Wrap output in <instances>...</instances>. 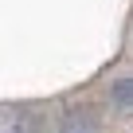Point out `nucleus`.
Instances as JSON below:
<instances>
[{
	"label": "nucleus",
	"instance_id": "obj_1",
	"mask_svg": "<svg viewBox=\"0 0 133 133\" xmlns=\"http://www.w3.org/2000/svg\"><path fill=\"white\" fill-rule=\"evenodd\" d=\"M59 133H98V117L86 106H66L59 117Z\"/></svg>",
	"mask_w": 133,
	"mask_h": 133
},
{
	"label": "nucleus",
	"instance_id": "obj_2",
	"mask_svg": "<svg viewBox=\"0 0 133 133\" xmlns=\"http://www.w3.org/2000/svg\"><path fill=\"white\" fill-rule=\"evenodd\" d=\"M129 94H133V82H129V78H117L114 90H110V98L117 102V110H129Z\"/></svg>",
	"mask_w": 133,
	"mask_h": 133
}]
</instances>
